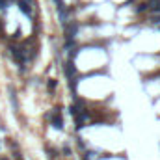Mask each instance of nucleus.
I'll list each match as a JSON object with an SVG mask.
<instances>
[{
	"label": "nucleus",
	"mask_w": 160,
	"mask_h": 160,
	"mask_svg": "<svg viewBox=\"0 0 160 160\" xmlns=\"http://www.w3.org/2000/svg\"><path fill=\"white\" fill-rule=\"evenodd\" d=\"M9 52H11V56H13V60L19 63V65H22L26 61V56H24V50H22L20 47H15V45H11L9 47Z\"/></svg>",
	"instance_id": "1"
},
{
	"label": "nucleus",
	"mask_w": 160,
	"mask_h": 160,
	"mask_svg": "<svg viewBox=\"0 0 160 160\" xmlns=\"http://www.w3.org/2000/svg\"><path fill=\"white\" fill-rule=\"evenodd\" d=\"M65 75H67V78L71 80V86H75V84H76V82H75L76 67H75V63H73V61H67V63H65Z\"/></svg>",
	"instance_id": "2"
},
{
	"label": "nucleus",
	"mask_w": 160,
	"mask_h": 160,
	"mask_svg": "<svg viewBox=\"0 0 160 160\" xmlns=\"http://www.w3.org/2000/svg\"><path fill=\"white\" fill-rule=\"evenodd\" d=\"M19 9L24 15H32V6H30V2H26V0H19Z\"/></svg>",
	"instance_id": "5"
},
{
	"label": "nucleus",
	"mask_w": 160,
	"mask_h": 160,
	"mask_svg": "<svg viewBox=\"0 0 160 160\" xmlns=\"http://www.w3.org/2000/svg\"><path fill=\"white\" fill-rule=\"evenodd\" d=\"M76 30H78V24H76V22H73V24H67V30H65L67 41H73V37L76 35Z\"/></svg>",
	"instance_id": "3"
},
{
	"label": "nucleus",
	"mask_w": 160,
	"mask_h": 160,
	"mask_svg": "<svg viewBox=\"0 0 160 160\" xmlns=\"http://www.w3.org/2000/svg\"><path fill=\"white\" fill-rule=\"evenodd\" d=\"M52 127L54 128H63V119H61V116H60V110H54V113H52Z\"/></svg>",
	"instance_id": "4"
},
{
	"label": "nucleus",
	"mask_w": 160,
	"mask_h": 160,
	"mask_svg": "<svg viewBox=\"0 0 160 160\" xmlns=\"http://www.w3.org/2000/svg\"><path fill=\"white\" fill-rule=\"evenodd\" d=\"M145 9H149V4L147 2H143V4H140L138 8H136V11H145Z\"/></svg>",
	"instance_id": "7"
},
{
	"label": "nucleus",
	"mask_w": 160,
	"mask_h": 160,
	"mask_svg": "<svg viewBox=\"0 0 160 160\" xmlns=\"http://www.w3.org/2000/svg\"><path fill=\"white\" fill-rule=\"evenodd\" d=\"M47 86H49V91H54V89H56V86H58V80H54V78H50Z\"/></svg>",
	"instance_id": "6"
},
{
	"label": "nucleus",
	"mask_w": 160,
	"mask_h": 160,
	"mask_svg": "<svg viewBox=\"0 0 160 160\" xmlns=\"http://www.w3.org/2000/svg\"><path fill=\"white\" fill-rule=\"evenodd\" d=\"M63 154L69 156V154H71V149H69V147H63Z\"/></svg>",
	"instance_id": "8"
}]
</instances>
